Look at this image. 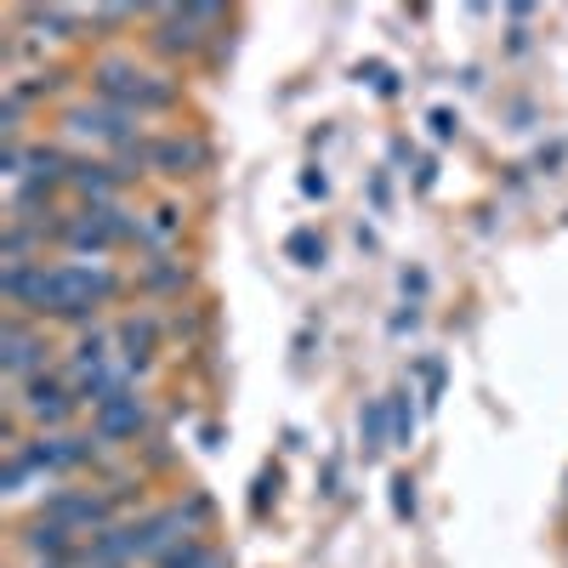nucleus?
Instances as JSON below:
<instances>
[{
	"label": "nucleus",
	"instance_id": "1",
	"mask_svg": "<svg viewBox=\"0 0 568 568\" xmlns=\"http://www.w3.org/2000/svg\"><path fill=\"white\" fill-rule=\"evenodd\" d=\"M91 85H98V103H109V109H125V114H165V109H176V85L165 80V74H149V69H136V63H125V58H109V63H98L91 69Z\"/></svg>",
	"mask_w": 568,
	"mask_h": 568
},
{
	"label": "nucleus",
	"instance_id": "10",
	"mask_svg": "<svg viewBox=\"0 0 568 568\" xmlns=\"http://www.w3.org/2000/svg\"><path fill=\"white\" fill-rule=\"evenodd\" d=\"M114 353H120V364L131 375H142L154 364V353H160V318L154 313H125L114 324Z\"/></svg>",
	"mask_w": 568,
	"mask_h": 568
},
{
	"label": "nucleus",
	"instance_id": "15",
	"mask_svg": "<svg viewBox=\"0 0 568 568\" xmlns=\"http://www.w3.org/2000/svg\"><path fill=\"white\" fill-rule=\"evenodd\" d=\"M176 233H182V211H176V205L149 211V222L136 216V240H142V245H165V240H176Z\"/></svg>",
	"mask_w": 568,
	"mask_h": 568
},
{
	"label": "nucleus",
	"instance_id": "23",
	"mask_svg": "<svg viewBox=\"0 0 568 568\" xmlns=\"http://www.w3.org/2000/svg\"><path fill=\"white\" fill-rule=\"evenodd\" d=\"M302 194H307V200H324V194H329L324 171H302Z\"/></svg>",
	"mask_w": 568,
	"mask_h": 568
},
{
	"label": "nucleus",
	"instance_id": "14",
	"mask_svg": "<svg viewBox=\"0 0 568 568\" xmlns=\"http://www.w3.org/2000/svg\"><path fill=\"white\" fill-rule=\"evenodd\" d=\"M409 398H415V393H409V382L387 393V415H393V444H398V449H409V444H415V404H409Z\"/></svg>",
	"mask_w": 568,
	"mask_h": 568
},
{
	"label": "nucleus",
	"instance_id": "8",
	"mask_svg": "<svg viewBox=\"0 0 568 568\" xmlns=\"http://www.w3.org/2000/svg\"><path fill=\"white\" fill-rule=\"evenodd\" d=\"M98 449H103V438H74V433H40V438H29L23 444V455L34 460V471L45 478V471H74V466H85V460H98Z\"/></svg>",
	"mask_w": 568,
	"mask_h": 568
},
{
	"label": "nucleus",
	"instance_id": "4",
	"mask_svg": "<svg viewBox=\"0 0 568 568\" xmlns=\"http://www.w3.org/2000/svg\"><path fill=\"white\" fill-rule=\"evenodd\" d=\"M45 336L23 318V313H7L0 318V369H7V382L12 387H29L34 375H45Z\"/></svg>",
	"mask_w": 568,
	"mask_h": 568
},
{
	"label": "nucleus",
	"instance_id": "11",
	"mask_svg": "<svg viewBox=\"0 0 568 568\" xmlns=\"http://www.w3.org/2000/svg\"><path fill=\"white\" fill-rule=\"evenodd\" d=\"M205 165H211V149H205L200 136H187V131L149 142V171H160V176H194Z\"/></svg>",
	"mask_w": 568,
	"mask_h": 568
},
{
	"label": "nucleus",
	"instance_id": "20",
	"mask_svg": "<svg viewBox=\"0 0 568 568\" xmlns=\"http://www.w3.org/2000/svg\"><path fill=\"white\" fill-rule=\"evenodd\" d=\"M182 267H149V273H142V284H149V291H182Z\"/></svg>",
	"mask_w": 568,
	"mask_h": 568
},
{
	"label": "nucleus",
	"instance_id": "24",
	"mask_svg": "<svg viewBox=\"0 0 568 568\" xmlns=\"http://www.w3.org/2000/svg\"><path fill=\"white\" fill-rule=\"evenodd\" d=\"M404 296H415V302L426 296V273L420 267H404Z\"/></svg>",
	"mask_w": 568,
	"mask_h": 568
},
{
	"label": "nucleus",
	"instance_id": "19",
	"mask_svg": "<svg viewBox=\"0 0 568 568\" xmlns=\"http://www.w3.org/2000/svg\"><path fill=\"white\" fill-rule=\"evenodd\" d=\"M393 511L398 517H415V478H409V471H398V478H393Z\"/></svg>",
	"mask_w": 568,
	"mask_h": 568
},
{
	"label": "nucleus",
	"instance_id": "16",
	"mask_svg": "<svg viewBox=\"0 0 568 568\" xmlns=\"http://www.w3.org/2000/svg\"><path fill=\"white\" fill-rule=\"evenodd\" d=\"M211 557H216V551H211L200 535H187V540H176V546H171V551H165L154 568H205Z\"/></svg>",
	"mask_w": 568,
	"mask_h": 568
},
{
	"label": "nucleus",
	"instance_id": "17",
	"mask_svg": "<svg viewBox=\"0 0 568 568\" xmlns=\"http://www.w3.org/2000/svg\"><path fill=\"white\" fill-rule=\"evenodd\" d=\"M284 256L302 262V267H318V262H324V240H318L313 227H296L291 240H284Z\"/></svg>",
	"mask_w": 568,
	"mask_h": 568
},
{
	"label": "nucleus",
	"instance_id": "5",
	"mask_svg": "<svg viewBox=\"0 0 568 568\" xmlns=\"http://www.w3.org/2000/svg\"><path fill=\"white\" fill-rule=\"evenodd\" d=\"M12 409H18V415H29V420L40 426V433H63V426L74 420V409H80V398H74V387H69V382H58V375H34L29 387H18Z\"/></svg>",
	"mask_w": 568,
	"mask_h": 568
},
{
	"label": "nucleus",
	"instance_id": "2",
	"mask_svg": "<svg viewBox=\"0 0 568 568\" xmlns=\"http://www.w3.org/2000/svg\"><path fill=\"white\" fill-rule=\"evenodd\" d=\"M125 240H136V216L125 205H80L74 216H63V245L69 251L103 256V251H114Z\"/></svg>",
	"mask_w": 568,
	"mask_h": 568
},
{
	"label": "nucleus",
	"instance_id": "13",
	"mask_svg": "<svg viewBox=\"0 0 568 568\" xmlns=\"http://www.w3.org/2000/svg\"><path fill=\"white\" fill-rule=\"evenodd\" d=\"M387 438H393L387 398H369V404L358 409V444H364V455H382V449H387Z\"/></svg>",
	"mask_w": 568,
	"mask_h": 568
},
{
	"label": "nucleus",
	"instance_id": "9",
	"mask_svg": "<svg viewBox=\"0 0 568 568\" xmlns=\"http://www.w3.org/2000/svg\"><path fill=\"white\" fill-rule=\"evenodd\" d=\"M91 433H98L103 444H136L142 433H149V398L142 393H125L103 409H91Z\"/></svg>",
	"mask_w": 568,
	"mask_h": 568
},
{
	"label": "nucleus",
	"instance_id": "18",
	"mask_svg": "<svg viewBox=\"0 0 568 568\" xmlns=\"http://www.w3.org/2000/svg\"><path fill=\"white\" fill-rule=\"evenodd\" d=\"M415 369H420V387H426V404H438V393H444V364H438V358H420Z\"/></svg>",
	"mask_w": 568,
	"mask_h": 568
},
{
	"label": "nucleus",
	"instance_id": "22",
	"mask_svg": "<svg viewBox=\"0 0 568 568\" xmlns=\"http://www.w3.org/2000/svg\"><path fill=\"white\" fill-rule=\"evenodd\" d=\"M455 131H460V120H455L449 109H433V136H438V142H449Z\"/></svg>",
	"mask_w": 568,
	"mask_h": 568
},
{
	"label": "nucleus",
	"instance_id": "21",
	"mask_svg": "<svg viewBox=\"0 0 568 568\" xmlns=\"http://www.w3.org/2000/svg\"><path fill=\"white\" fill-rule=\"evenodd\" d=\"M267 495H278V466H267L256 478V495H251V511H267Z\"/></svg>",
	"mask_w": 568,
	"mask_h": 568
},
{
	"label": "nucleus",
	"instance_id": "3",
	"mask_svg": "<svg viewBox=\"0 0 568 568\" xmlns=\"http://www.w3.org/2000/svg\"><path fill=\"white\" fill-rule=\"evenodd\" d=\"M216 23H222V7H165V12H154L149 45L160 58H194L205 45V29H216Z\"/></svg>",
	"mask_w": 568,
	"mask_h": 568
},
{
	"label": "nucleus",
	"instance_id": "7",
	"mask_svg": "<svg viewBox=\"0 0 568 568\" xmlns=\"http://www.w3.org/2000/svg\"><path fill=\"white\" fill-rule=\"evenodd\" d=\"M136 114H125V109H109V103H80V109H69L63 114V131L69 136H80V142H103V149H131L136 142Z\"/></svg>",
	"mask_w": 568,
	"mask_h": 568
},
{
	"label": "nucleus",
	"instance_id": "6",
	"mask_svg": "<svg viewBox=\"0 0 568 568\" xmlns=\"http://www.w3.org/2000/svg\"><path fill=\"white\" fill-rule=\"evenodd\" d=\"M40 517H52V524H63L74 535H98L114 524V500L103 489H58L40 500Z\"/></svg>",
	"mask_w": 568,
	"mask_h": 568
},
{
	"label": "nucleus",
	"instance_id": "12",
	"mask_svg": "<svg viewBox=\"0 0 568 568\" xmlns=\"http://www.w3.org/2000/svg\"><path fill=\"white\" fill-rule=\"evenodd\" d=\"M69 187H74L85 205H120L125 171L109 165V160H74V165H69Z\"/></svg>",
	"mask_w": 568,
	"mask_h": 568
}]
</instances>
